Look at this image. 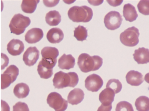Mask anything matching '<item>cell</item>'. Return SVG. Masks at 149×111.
I'll return each instance as SVG.
<instances>
[{
  "mask_svg": "<svg viewBox=\"0 0 149 111\" xmlns=\"http://www.w3.org/2000/svg\"><path fill=\"white\" fill-rule=\"evenodd\" d=\"M115 94L111 89L106 88L100 94L99 100L102 104L105 105H110L114 100Z\"/></svg>",
  "mask_w": 149,
  "mask_h": 111,
  "instance_id": "d6986e66",
  "label": "cell"
},
{
  "mask_svg": "<svg viewBox=\"0 0 149 111\" xmlns=\"http://www.w3.org/2000/svg\"><path fill=\"white\" fill-rule=\"evenodd\" d=\"M85 87L88 91L97 92L102 87L103 81L99 75L93 74L87 77L85 81Z\"/></svg>",
  "mask_w": 149,
  "mask_h": 111,
  "instance_id": "30bf717a",
  "label": "cell"
},
{
  "mask_svg": "<svg viewBox=\"0 0 149 111\" xmlns=\"http://www.w3.org/2000/svg\"><path fill=\"white\" fill-rule=\"evenodd\" d=\"M47 102L49 106L55 111H65L68 106L67 101L56 92H51L48 95Z\"/></svg>",
  "mask_w": 149,
  "mask_h": 111,
  "instance_id": "52a82bcc",
  "label": "cell"
},
{
  "mask_svg": "<svg viewBox=\"0 0 149 111\" xmlns=\"http://www.w3.org/2000/svg\"><path fill=\"white\" fill-rule=\"evenodd\" d=\"M19 74V69L15 65H11L1 74V89L8 87L16 79Z\"/></svg>",
  "mask_w": 149,
  "mask_h": 111,
  "instance_id": "8992f818",
  "label": "cell"
},
{
  "mask_svg": "<svg viewBox=\"0 0 149 111\" xmlns=\"http://www.w3.org/2000/svg\"><path fill=\"white\" fill-rule=\"evenodd\" d=\"M13 111H29V110L26 103L19 101L13 106Z\"/></svg>",
  "mask_w": 149,
  "mask_h": 111,
  "instance_id": "f546056e",
  "label": "cell"
},
{
  "mask_svg": "<svg viewBox=\"0 0 149 111\" xmlns=\"http://www.w3.org/2000/svg\"><path fill=\"white\" fill-rule=\"evenodd\" d=\"M123 13V17L125 20L130 22L135 20L138 17V15L135 7L129 3L124 5Z\"/></svg>",
  "mask_w": 149,
  "mask_h": 111,
  "instance_id": "ffe728a7",
  "label": "cell"
},
{
  "mask_svg": "<svg viewBox=\"0 0 149 111\" xmlns=\"http://www.w3.org/2000/svg\"><path fill=\"white\" fill-rule=\"evenodd\" d=\"M140 35L139 29L134 26L127 28L121 33L120 39L124 45L130 47L134 46L139 43Z\"/></svg>",
  "mask_w": 149,
  "mask_h": 111,
  "instance_id": "5b68a950",
  "label": "cell"
},
{
  "mask_svg": "<svg viewBox=\"0 0 149 111\" xmlns=\"http://www.w3.org/2000/svg\"><path fill=\"white\" fill-rule=\"evenodd\" d=\"M83 91L79 88L72 90L68 94L67 99L68 102L72 105H77L80 103L84 98Z\"/></svg>",
  "mask_w": 149,
  "mask_h": 111,
  "instance_id": "e0dca14e",
  "label": "cell"
},
{
  "mask_svg": "<svg viewBox=\"0 0 149 111\" xmlns=\"http://www.w3.org/2000/svg\"><path fill=\"white\" fill-rule=\"evenodd\" d=\"M43 35L42 29L39 28H33L27 32L25 35V40L29 44L35 43L43 38Z\"/></svg>",
  "mask_w": 149,
  "mask_h": 111,
  "instance_id": "4fadbf2b",
  "label": "cell"
},
{
  "mask_svg": "<svg viewBox=\"0 0 149 111\" xmlns=\"http://www.w3.org/2000/svg\"><path fill=\"white\" fill-rule=\"evenodd\" d=\"M112 108V104L109 105H105L102 104L98 108L97 111H111Z\"/></svg>",
  "mask_w": 149,
  "mask_h": 111,
  "instance_id": "1f68e13d",
  "label": "cell"
},
{
  "mask_svg": "<svg viewBox=\"0 0 149 111\" xmlns=\"http://www.w3.org/2000/svg\"><path fill=\"white\" fill-rule=\"evenodd\" d=\"M137 7L140 13L145 15H149V0L140 1Z\"/></svg>",
  "mask_w": 149,
  "mask_h": 111,
  "instance_id": "83f0119b",
  "label": "cell"
},
{
  "mask_svg": "<svg viewBox=\"0 0 149 111\" xmlns=\"http://www.w3.org/2000/svg\"><path fill=\"white\" fill-rule=\"evenodd\" d=\"M103 64V59L100 56H91L86 53L81 54L78 59L77 64L81 71L84 73L99 69Z\"/></svg>",
  "mask_w": 149,
  "mask_h": 111,
  "instance_id": "6da1fadb",
  "label": "cell"
},
{
  "mask_svg": "<svg viewBox=\"0 0 149 111\" xmlns=\"http://www.w3.org/2000/svg\"><path fill=\"white\" fill-rule=\"evenodd\" d=\"M108 3L111 6L115 7L120 5L123 1H107Z\"/></svg>",
  "mask_w": 149,
  "mask_h": 111,
  "instance_id": "836d02e7",
  "label": "cell"
},
{
  "mask_svg": "<svg viewBox=\"0 0 149 111\" xmlns=\"http://www.w3.org/2000/svg\"><path fill=\"white\" fill-rule=\"evenodd\" d=\"M1 111H10V108L5 101L1 100Z\"/></svg>",
  "mask_w": 149,
  "mask_h": 111,
  "instance_id": "d6a6232c",
  "label": "cell"
},
{
  "mask_svg": "<svg viewBox=\"0 0 149 111\" xmlns=\"http://www.w3.org/2000/svg\"><path fill=\"white\" fill-rule=\"evenodd\" d=\"M7 50L8 53L13 56L20 55L24 48L22 42L18 39H13L7 45Z\"/></svg>",
  "mask_w": 149,
  "mask_h": 111,
  "instance_id": "7c38bea8",
  "label": "cell"
},
{
  "mask_svg": "<svg viewBox=\"0 0 149 111\" xmlns=\"http://www.w3.org/2000/svg\"><path fill=\"white\" fill-rule=\"evenodd\" d=\"M106 87L111 89L116 94L121 91L122 85L118 79H111L109 80L107 82Z\"/></svg>",
  "mask_w": 149,
  "mask_h": 111,
  "instance_id": "4316f807",
  "label": "cell"
},
{
  "mask_svg": "<svg viewBox=\"0 0 149 111\" xmlns=\"http://www.w3.org/2000/svg\"><path fill=\"white\" fill-rule=\"evenodd\" d=\"M125 78L127 83L132 86H139L144 81L141 73L134 70H130L127 72Z\"/></svg>",
  "mask_w": 149,
  "mask_h": 111,
  "instance_id": "5bb4252c",
  "label": "cell"
},
{
  "mask_svg": "<svg viewBox=\"0 0 149 111\" xmlns=\"http://www.w3.org/2000/svg\"><path fill=\"white\" fill-rule=\"evenodd\" d=\"M42 58L47 60L57 61V58L59 55L58 50L55 47L46 46L41 51Z\"/></svg>",
  "mask_w": 149,
  "mask_h": 111,
  "instance_id": "44dd1931",
  "label": "cell"
},
{
  "mask_svg": "<svg viewBox=\"0 0 149 111\" xmlns=\"http://www.w3.org/2000/svg\"><path fill=\"white\" fill-rule=\"evenodd\" d=\"M68 15L73 22H87L92 19L93 13L91 8L87 6H74L70 8Z\"/></svg>",
  "mask_w": 149,
  "mask_h": 111,
  "instance_id": "3957f363",
  "label": "cell"
},
{
  "mask_svg": "<svg viewBox=\"0 0 149 111\" xmlns=\"http://www.w3.org/2000/svg\"><path fill=\"white\" fill-rule=\"evenodd\" d=\"M79 80L78 75L75 72L65 73L60 71L55 74L52 81L55 88L59 89L68 87H74Z\"/></svg>",
  "mask_w": 149,
  "mask_h": 111,
  "instance_id": "7a4b0ae2",
  "label": "cell"
},
{
  "mask_svg": "<svg viewBox=\"0 0 149 111\" xmlns=\"http://www.w3.org/2000/svg\"><path fill=\"white\" fill-rule=\"evenodd\" d=\"M59 1H43V2L46 6L51 7L56 5Z\"/></svg>",
  "mask_w": 149,
  "mask_h": 111,
  "instance_id": "4dcf8cb0",
  "label": "cell"
},
{
  "mask_svg": "<svg viewBox=\"0 0 149 111\" xmlns=\"http://www.w3.org/2000/svg\"><path fill=\"white\" fill-rule=\"evenodd\" d=\"M56 63L57 61L48 60L42 58L37 69L40 77L45 79L50 78L53 74V68Z\"/></svg>",
  "mask_w": 149,
  "mask_h": 111,
  "instance_id": "ba28073f",
  "label": "cell"
},
{
  "mask_svg": "<svg viewBox=\"0 0 149 111\" xmlns=\"http://www.w3.org/2000/svg\"><path fill=\"white\" fill-rule=\"evenodd\" d=\"M144 80L146 82L149 84V72L145 75Z\"/></svg>",
  "mask_w": 149,
  "mask_h": 111,
  "instance_id": "e575fe53",
  "label": "cell"
},
{
  "mask_svg": "<svg viewBox=\"0 0 149 111\" xmlns=\"http://www.w3.org/2000/svg\"><path fill=\"white\" fill-rule=\"evenodd\" d=\"M133 55L135 61L139 64L149 62V50L148 49L139 47L135 50Z\"/></svg>",
  "mask_w": 149,
  "mask_h": 111,
  "instance_id": "9a60e30c",
  "label": "cell"
},
{
  "mask_svg": "<svg viewBox=\"0 0 149 111\" xmlns=\"http://www.w3.org/2000/svg\"><path fill=\"white\" fill-rule=\"evenodd\" d=\"M123 20L122 16L119 12L112 11L105 16L104 23L105 27L108 29L114 30L120 27Z\"/></svg>",
  "mask_w": 149,
  "mask_h": 111,
  "instance_id": "9c48e42d",
  "label": "cell"
},
{
  "mask_svg": "<svg viewBox=\"0 0 149 111\" xmlns=\"http://www.w3.org/2000/svg\"><path fill=\"white\" fill-rule=\"evenodd\" d=\"M39 55V51L36 47H30L24 53L23 60L26 65L32 66L36 63Z\"/></svg>",
  "mask_w": 149,
  "mask_h": 111,
  "instance_id": "8fae6325",
  "label": "cell"
},
{
  "mask_svg": "<svg viewBox=\"0 0 149 111\" xmlns=\"http://www.w3.org/2000/svg\"><path fill=\"white\" fill-rule=\"evenodd\" d=\"M31 22L29 17L20 13L15 14L11 19L9 26L11 33L16 35L21 34L24 32Z\"/></svg>",
  "mask_w": 149,
  "mask_h": 111,
  "instance_id": "277c9868",
  "label": "cell"
},
{
  "mask_svg": "<svg viewBox=\"0 0 149 111\" xmlns=\"http://www.w3.org/2000/svg\"><path fill=\"white\" fill-rule=\"evenodd\" d=\"M46 37L49 42L52 44L60 42L64 38V34L61 29L57 28L50 29L47 32Z\"/></svg>",
  "mask_w": 149,
  "mask_h": 111,
  "instance_id": "2e32d148",
  "label": "cell"
},
{
  "mask_svg": "<svg viewBox=\"0 0 149 111\" xmlns=\"http://www.w3.org/2000/svg\"><path fill=\"white\" fill-rule=\"evenodd\" d=\"M116 111H134L132 105L125 101H121L116 106Z\"/></svg>",
  "mask_w": 149,
  "mask_h": 111,
  "instance_id": "f1b7e54d",
  "label": "cell"
},
{
  "mask_svg": "<svg viewBox=\"0 0 149 111\" xmlns=\"http://www.w3.org/2000/svg\"><path fill=\"white\" fill-rule=\"evenodd\" d=\"M39 0H23L21 4L22 10L27 13H32L35 10Z\"/></svg>",
  "mask_w": 149,
  "mask_h": 111,
  "instance_id": "d4e9b609",
  "label": "cell"
},
{
  "mask_svg": "<svg viewBox=\"0 0 149 111\" xmlns=\"http://www.w3.org/2000/svg\"><path fill=\"white\" fill-rule=\"evenodd\" d=\"M29 86L23 83L16 85L13 89L14 95L19 99L25 98L29 95Z\"/></svg>",
  "mask_w": 149,
  "mask_h": 111,
  "instance_id": "7402d4cb",
  "label": "cell"
},
{
  "mask_svg": "<svg viewBox=\"0 0 149 111\" xmlns=\"http://www.w3.org/2000/svg\"><path fill=\"white\" fill-rule=\"evenodd\" d=\"M135 105L138 111H149V98L145 96H139L136 99Z\"/></svg>",
  "mask_w": 149,
  "mask_h": 111,
  "instance_id": "cb8c5ba5",
  "label": "cell"
},
{
  "mask_svg": "<svg viewBox=\"0 0 149 111\" xmlns=\"http://www.w3.org/2000/svg\"><path fill=\"white\" fill-rule=\"evenodd\" d=\"M74 32V36L77 40L83 41L86 40L88 36L87 30L84 26L79 25L75 28Z\"/></svg>",
  "mask_w": 149,
  "mask_h": 111,
  "instance_id": "484cf974",
  "label": "cell"
},
{
  "mask_svg": "<svg viewBox=\"0 0 149 111\" xmlns=\"http://www.w3.org/2000/svg\"><path fill=\"white\" fill-rule=\"evenodd\" d=\"M61 16L59 12L56 10H51L46 15V22L50 26L58 25L61 21Z\"/></svg>",
  "mask_w": 149,
  "mask_h": 111,
  "instance_id": "603a6c76",
  "label": "cell"
},
{
  "mask_svg": "<svg viewBox=\"0 0 149 111\" xmlns=\"http://www.w3.org/2000/svg\"><path fill=\"white\" fill-rule=\"evenodd\" d=\"M75 59L71 54H64L58 60V66L62 69L73 68L75 65Z\"/></svg>",
  "mask_w": 149,
  "mask_h": 111,
  "instance_id": "ac0fdd59",
  "label": "cell"
}]
</instances>
